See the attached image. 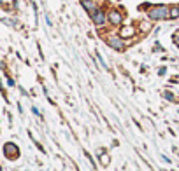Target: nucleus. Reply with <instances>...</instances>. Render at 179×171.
I'll return each instance as SVG.
<instances>
[{
	"label": "nucleus",
	"instance_id": "6",
	"mask_svg": "<svg viewBox=\"0 0 179 171\" xmlns=\"http://www.w3.org/2000/svg\"><path fill=\"white\" fill-rule=\"evenodd\" d=\"M4 152H5V155L9 159H14V157H18V147L14 143H5V147H4Z\"/></svg>",
	"mask_w": 179,
	"mask_h": 171
},
{
	"label": "nucleus",
	"instance_id": "8",
	"mask_svg": "<svg viewBox=\"0 0 179 171\" xmlns=\"http://www.w3.org/2000/svg\"><path fill=\"white\" fill-rule=\"evenodd\" d=\"M169 19H179V4L170 7V18Z\"/></svg>",
	"mask_w": 179,
	"mask_h": 171
},
{
	"label": "nucleus",
	"instance_id": "1",
	"mask_svg": "<svg viewBox=\"0 0 179 171\" xmlns=\"http://www.w3.org/2000/svg\"><path fill=\"white\" fill-rule=\"evenodd\" d=\"M169 18H170V7L167 4H155L148 11L149 21H165Z\"/></svg>",
	"mask_w": 179,
	"mask_h": 171
},
{
	"label": "nucleus",
	"instance_id": "10",
	"mask_svg": "<svg viewBox=\"0 0 179 171\" xmlns=\"http://www.w3.org/2000/svg\"><path fill=\"white\" fill-rule=\"evenodd\" d=\"M151 7H153V4H149V2H144V4L139 5V11H146V12H148Z\"/></svg>",
	"mask_w": 179,
	"mask_h": 171
},
{
	"label": "nucleus",
	"instance_id": "4",
	"mask_svg": "<svg viewBox=\"0 0 179 171\" xmlns=\"http://www.w3.org/2000/svg\"><path fill=\"white\" fill-rule=\"evenodd\" d=\"M90 18H91V21H93L95 26L102 28V26L107 25V11H104V7H99V9L95 11Z\"/></svg>",
	"mask_w": 179,
	"mask_h": 171
},
{
	"label": "nucleus",
	"instance_id": "2",
	"mask_svg": "<svg viewBox=\"0 0 179 171\" xmlns=\"http://www.w3.org/2000/svg\"><path fill=\"white\" fill-rule=\"evenodd\" d=\"M105 44H107L111 49L118 51V53H123V51L126 49L125 39H121L120 35H109V37H105Z\"/></svg>",
	"mask_w": 179,
	"mask_h": 171
},
{
	"label": "nucleus",
	"instance_id": "12",
	"mask_svg": "<svg viewBox=\"0 0 179 171\" xmlns=\"http://www.w3.org/2000/svg\"><path fill=\"white\" fill-rule=\"evenodd\" d=\"M165 72H167V68L165 66H161L160 70H158V75H165Z\"/></svg>",
	"mask_w": 179,
	"mask_h": 171
},
{
	"label": "nucleus",
	"instance_id": "13",
	"mask_svg": "<svg viewBox=\"0 0 179 171\" xmlns=\"http://www.w3.org/2000/svg\"><path fill=\"white\" fill-rule=\"evenodd\" d=\"M32 112H33V114H35V115H40V112H39V110L35 108V107H33V108H32Z\"/></svg>",
	"mask_w": 179,
	"mask_h": 171
},
{
	"label": "nucleus",
	"instance_id": "5",
	"mask_svg": "<svg viewBox=\"0 0 179 171\" xmlns=\"http://www.w3.org/2000/svg\"><path fill=\"white\" fill-rule=\"evenodd\" d=\"M81 5H83V9L91 16L95 11L99 9V4H97V0H81Z\"/></svg>",
	"mask_w": 179,
	"mask_h": 171
},
{
	"label": "nucleus",
	"instance_id": "9",
	"mask_svg": "<svg viewBox=\"0 0 179 171\" xmlns=\"http://www.w3.org/2000/svg\"><path fill=\"white\" fill-rule=\"evenodd\" d=\"M95 56H97V59H99V61H100V65H102V68H105V70H109V65H107V63H105V59H104V58H102V54H100L99 51L95 53Z\"/></svg>",
	"mask_w": 179,
	"mask_h": 171
},
{
	"label": "nucleus",
	"instance_id": "3",
	"mask_svg": "<svg viewBox=\"0 0 179 171\" xmlns=\"http://www.w3.org/2000/svg\"><path fill=\"white\" fill-rule=\"evenodd\" d=\"M123 12H121L120 9H116V7H111V9H107V23L111 25V26H121L123 25Z\"/></svg>",
	"mask_w": 179,
	"mask_h": 171
},
{
	"label": "nucleus",
	"instance_id": "7",
	"mask_svg": "<svg viewBox=\"0 0 179 171\" xmlns=\"http://www.w3.org/2000/svg\"><path fill=\"white\" fill-rule=\"evenodd\" d=\"M135 35V28L132 25H126V26H121L120 28V37L121 39H130V37Z\"/></svg>",
	"mask_w": 179,
	"mask_h": 171
},
{
	"label": "nucleus",
	"instance_id": "11",
	"mask_svg": "<svg viewBox=\"0 0 179 171\" xmlns=\"http://www.w3.org/2000/svg\"><path fill=\"white\" fill-rule=\"evenodd\" d=\"M163 96H165V100H169V101H176L174 93H170V91H165V93H163Z\"/></svg>",
	"mask_w": 179,
	"mask_h": 171
}]
</instances>
